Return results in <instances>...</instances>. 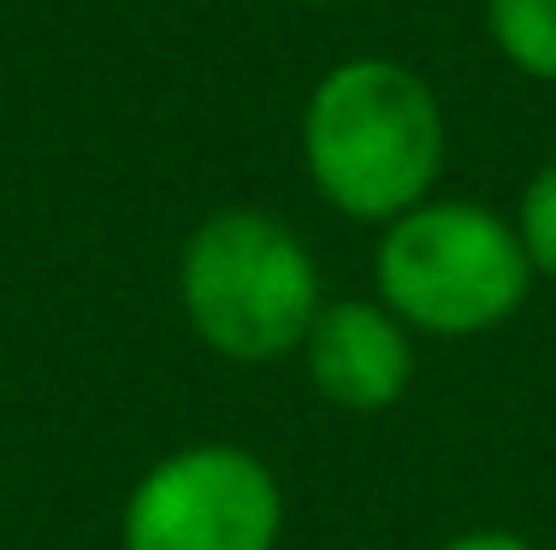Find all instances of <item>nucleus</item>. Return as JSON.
<instances>
[{"label":"nucleus","instance_id":"f257e3e1","mask_svg":"<svg viewBox=\"0 0 556 550\" xmlns=\"http://www.w3.org/2000/svg\"><path fill=\"white\" fill-rule=\"evenodd\" d=\"M308 183L362 226L420 207L444 172V113L420 72L396 60H343L302 107Z\"/></svg>","mask_w":556,"mask_h":550},{"label":"nucleus","instance_id":"f03ea898","mask_svg":"<svg viewBox=\"0 0 556 550\" xmlns=\"http://www.w3.org/2000/svg\"><path fill=\"white\" fill-rule=\"evenodd\" d=\"M178 308L214 356L267 367L302 349L326 291L308 243L285 219L261 207H219L178 255Z\"/></svg>","mask_w":556,"mask_h":550},{"label":"nucleus","instance_id":"7ed1b4c3","mask_svg":"<svg viewBox=\"0 0 556 550\" xmlns=\"http://www.w3.org/2000/svg\"><path fill=\"white\" fill-rule=\"evenodd\" d=\"M374 284L408 332L480 337L515 320L533 291V267L515 219L480 202H420L396 214L379 238Z\"/></svg>","mask_w":556,"mask_h":550},{"label":"nucleus","instance_id":"20e7f679","mask_svg":"<svg viewBox=\"0 0 556 550\" xmlns=\"http://www.w3.org/2000/svg\"><path fill=\"white\" fill-rule=\"evenodd\" d=\"M285 486L243 444H184L137 474L118 509V550H278Z\"/></svg>","mask_w":556,"mask_h":550},{"label":"nucleus","instance_id":"39448f33","mask_svg":"<svg viewBox=\"0 0 556 550\" xmlns=\"http://www.w3.org/2000/svg\"><path fill=\"white\" fill-rule=\"evenodd\" d=\"M308 385L343 414H386L415 385V332L379 296H338L302 337Z\"/></svg>","mask_w":556,"mask_h":550},{"label":"nucleus","instance_id":"423d86ee","mask_svg":"<svg viewBox=\"0 0 556 550\" xmlns=\"http://www.w3.org/2000/svg\"><path fill=\"white\" fill-rule=\"evenodd\" d=\"M485 30L515 72L556 84V0H485Z\"/></svg>","mask_w":556,"mask_h":550},{"label":"nucleus","instance_id":"0eeeda50","mask_svg":"<svg viewBox=\"0 0 556 550\" xmlns=\"http://www.w3.org/2000/svg\"><path fill=\"white\" fill-rule=\"evenodd\" d=\"M515 238L527 248L533 279H556V161H545L527 178L521 207H515Z\"/></svg>","mask_w":556,"mask_h":550},{"label":"nucleus","instance_id":"6e6552de","mask_svg":"<svg viewBox=\"0 0 556 550\" xmlns=\"http://www.w3.org/2000/svg\"><path fill=\"white\" fill-rule=\"evenodd\" d=\"M439 550H539L527 533H509V527H468L456 539H444Z\"/></svg>","mask_w":556,"mask_h":550},{"label":"nucleus","instance_id":"1a4fd4ad","mask_svg":"<svg viewBox=\"0 0 556 550\" xmlns=\"http://www.w3.org/2000/svg\"><path fill=\"white\" fill-rule=\"evenodd\" d=\"M296 7H332V0H296Z\"/></svg>","mask_w":556,"mask_h":550}]
</instances>
